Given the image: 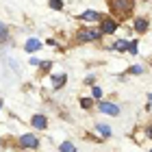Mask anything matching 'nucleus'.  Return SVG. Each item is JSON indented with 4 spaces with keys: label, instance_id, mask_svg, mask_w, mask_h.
<instances>
[{
    "label": "nucleus",
    "instance_id": "1",
    "mask_svg": "<svg viewBox=\"0 0 152 152\" xmlns=\"http://www.w3.org/2000/svg\"><path fill=\"white\" fill-rule=\"evenodd\" d=\"M109 2V9L113 11L115 18H128L135 9V0H107Z\"/></svg>",
    "mask_w": 152,
    "mask_h": 152
},
{
    "label": "nucleus",
    "instance_id": "2",
    "mask_svg": "<svg viewBox=\"0 0 152 152\" xmlns=\"http://www.w3.org/2000/svg\"><path fill=\"white\" fill-rule=\"evenodd\" d=\"M76 37H78V41H98L102 37V33L100 28H80Z\"/></svg>",
    "mask_w": 152,
    "mask_h": 152
},
{
    "label": "nucleus",
    "instance_id": "3",
    "mask_svg": "<svg viewBox=\"0 0 152 152\" xmlns=\"http://www.w3.org/2000/svg\"><path fill=\"white\" fill-rule=\"evenodd\" d=\"M117 31V20L115 18H102L100 20V33H104V35H113Z\"/></svg>",
    "mask_w": 152,
    "mask_h": 152
},
{
    "label": "nucleus",
    "instance_id": "4",
    "mask_svg": "<svg viewBox=\"0 0 152 152\" xmlns=\"http://www.w3.org/2000/svg\"><path fill=\"white\" fill-rule=\"evenodd\" d=\"M98 109L102 113H107V115H120V107L113 104V102H104V100H100L98 102Z\"/></svg>",
    "mask_w": 152,
    "mask_h": 152
},
{
    "label": "nucleus",
    "instance_id": "5",
    "mask_svg": "<svg viewBox=\"0 0 152 152\" xmlns=\"http://www.w3.org/2000/svg\"><path fill=\"white\" fill-rule=\"evenodd\" d=\"M20 146H22V148H37L39 139L35 135H22V137H20Z\"/></svg>",
    "mask_w": 152,
    "mask_h": 152
},
{
    "label": "nucleus",
    "instance_id": "6",
    "mask_svg": "<svg viewBox=\"0 0 152 152\" xmlns=\"http://www.w3.org/2000/svg\"><path fill=\"white\" fill-rule=\"evenodd\" d=\"M31 124H33L37 130H44V128L48 126V120H46V115H39V113H37V115L31 117Z\"/></svg>",
    "mask_w": 152,
    "mask_h": 152
},
{
    "label": "nucleus",
    "instance_id": "7",
    "mask_svg": "<svg viewBox=\"0 0 152 152\" xmlns=\"http://www.w3.org/2000/svg\"><path fill=\"white\" fill-rule=\"evenodd\" d=\"M80 20H87V22H100L102 15L98 11H94V9H87L85 13H80Z\"/></svg>",
    "mask_w": 152,
    "mask_h": 152
},
{
    "label": "nucleus",
    "instance_id": "8",
    "mask_svg": "<svg viewBox=\"0 0 152 152\" xmlns=\"http://www.w3.org/2000/svg\"><path fill=\"white\" fill-rule=\"evenodd\" d=\"M133 26H135L137 33H146V31H148V20H146V18H135Z\"/></svg>",
    "mask_w": 152,
    "mask_h": 152
},
{
    "label": "nucleus",
    "instance_id": "9",
    "mask_svg": "<svg viewBox=\"0 0 152 152\" xmlns=\"http://www.w3.org/2000/svg\"><path fill=\"white\" fill-rule=\"evenodd\" d=\"M24 50L26 52H37V50H41V41L39 39H28L24 44Z\"/></svg>",
    "mask_w": 152,
    "mask_h": 152
},
{
    "label": "nucleus",
    "instance_id": "10",
    "mask_svg": "<svg viewBox=\"0 0 152 152\" xmlns=\"http://www.w3.org/2000/svg\"><path fill=\"white\" fill-rule=\"evenodd\" d=\"M65 80H67V76H65V74L54 76V78H52V85H54V89H61V87L65 85Z\"/></svg>",
    "mask_w": 152,
    "mask_h": 152
},
{
    "label": "nucleus",
    "instance_id": "11",
    "mask_svg": "<svg viewBox=\"0 0 152 152\" xmlns=\"http://www.w3.org/2000/svg\"><path fill=\"white\" fill-rule=\"evenodd\" d=\"M59 150H61V152H76V146H74V143H70V141H63V143L59 146Z\"/></svg>",
    "mask_w": 152,
    "mask_h": 152
},
{
    "label": "nucleus",
    "instance_id": "12",
    "mask_svg": "<svg viewBox=\"0 0 152 152\" xmlns=\"http://www.w3.org/2000/svg\"><path fill=\"white\" fill-rule=\"evenodd\" d=\"M126 44H128V41H124V39H117V41H115V44H113L111 48H113V50H117V52H122V50H126Z\"/></svg>",
    "mask_w": 152,
    "mask_h": 152
},
{
    "label": "nucleus",
    "instance_id": "13",
    "mask_svg": "<svg viewBox=\"0 0 152 152\" xmlns=\"http://www.w3.org/2000/svg\"><path fill=\"white\" fill-rule=\"evenodd\" d=\"M9 39V28H7V24L0 22V41H7Z\"/></svg>",
    "mask_w": 152,
    "mask_h": 152
},
{
    "label": "nucleus",
    "instance_id": "14",
    "mask_svg": "<svg viewBox=\"0 0 152 152\" xmlns=\"http://www.w3.org/2000/svg\"><path fill=\"white\" fill-rule=\"evenodd\" d=\"M50 9H54V11H63V0H50Z\"/></svg>",
    "mask_w": 152,
    "mask_h": 152
},
{
    "label": "nucleus",
    "instance_id": "15",
    "mask_svg": "<svg viewBox=\"0 0 152 152\" xmlns=\"http://www.w3.org/2000/svg\"><path fill=\"white\" fill-rule=\"evenodd\" d=\"M98 133H102V137H109L111 135V128H109L107 124H98Z\"/></svg>",
    "mask_w": 152,
    "mask_h": 152
},
{
    "label": "nucleus",
    "instance_id": "16",
    "mask_svg": "<svg viewBox=\"0 0 152 152\" xmlns=\"http://www.w3.org/2000/svg\"><path fill=\"white\" fill-rule=\"evenodd\" d=\"M39 67H41V72H50L52 61H41V63H39Z\"/></svg>",
    "mask_w": 152,
    "mask_h": 152
},
{
    "label": "nucleus",
    "instance_id": "17",
    "mask_svg": "<svg viewBox=\"0 0 152 152\" xmlns=\"http://www.w3.org/2000/svg\"><path fill=\"white\" fill-rule=\"evenodd\" d=\"M91 104H94L91 98H80V107L83 109H91Z\"/></svg>",
    "mask_w": 152,
    "mask_h": 152
},
{
    "label": "nucleus",
    "instance_id": "18",
    "mask_svg": "<svg viewBox=\"0 0 152 152\" xmlns=\"http://www.w3.org/2000/svg\"><path fill=\"white\" fill-rule=\"evenodd\" d=\"M126 50L135 54V52H137V41H128V44H126Z\"/></svg>",
    "mask_w": 152,
    "mask_h": 152
},
{
    "label": "nucleus",
    "instance_id": "19",
    "mask_svg": "<svg viewBox=\"0 0 152 152\" xmlns=\"http://www.w3.org/2000/svg\"><path fill=\"white\" fill-rule=\"evenodd\" d=\"M91 94H94V98H98V100L102 98V89H100V87H94V89H91Z\"/></svg>",
    "mask_w": 152,
    "mask_h": 152
},
{
    "label": "nucleus",
    "instance_id": "20",
    "mask_svg": "<svg viewBox=\"0 0 152 152\" xmlns=\"http://www.w3.org/2000/svg\"><path fill=\"white\" fill-rule=\"evenodd\" d=\"M130 72H135V74H141V72H143V67H141V65H135V67H130Z\"/></svg>",
    "mask_w": 152,
    "mask_h": 152
},
{
    "label": "nucleus",
    "instance_id": "21",
    "mask_svg": "<svg viewBox=\"0 0 152 152\" xmlns=\"http://www.w3.org/2000/svg\"><path fill=\"white\" fill-rule=\"evenodd\" d=\"M148 137H152V126H150V128H148Z\"/></svg>",
    "mask_w": 152,
    "mask_h": 152
},
{
    "label": "nucleus",
    "instance_id": "22",
    "mask_svg": "<svg viewBox=\"0 0 152 152\" xmlns=\"http://www.w3.org/2000/svg\"><path fill=\"white\" fill-rule=\"evenodd\" d=\"M148 100H150V104H152V94H150V96H148Z\"/></svg>",
    "mask_w": 152,
    "mask_h": 152
},
{
    "label": "nucleus",
    "instance_id": "23",
    "mask_svg": "<svg viewBox=\"0 0 152 152\" xmlns=\"http://www.w3.org/2000/svg\"><path fill=\"white\" fill-rule=\"evenodd\" d=\"M0 109H2V100H0Z\"/></svg>",
    "mask_w": 152,
    "mask_h": 152
},
{
    "label": "nucleus",
    "instance_id": "24",
    "mask_svg": "<svg viewBox=\"0 0 152 152\" xmlns=\"http://www.w3.org/2000/svg\"><path fill=\"white\" fill-rule=\"evenodd\" d=\"M150 152H152V150H150Z\"/></svg>",
    "mask_w": 152,
    "mask_h": 152
}]
</instances>
